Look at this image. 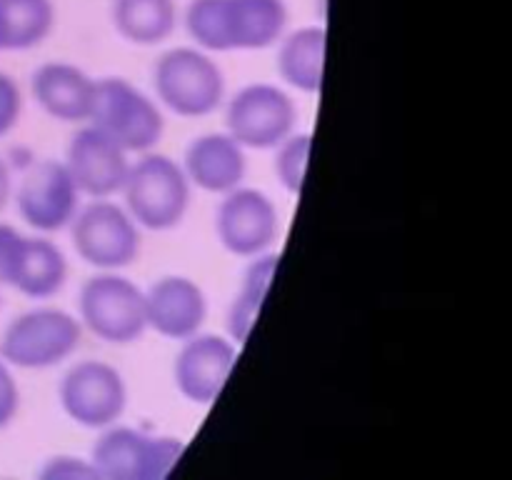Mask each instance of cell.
Instances as JSON below:
<instances>
[{
    "mask_svg": "<svg viewBox=\"0 0 512 480\" xmlns=\"http://www.w3.org/2000/svg\"><path fill=\"white\" fill-rule=\"evenodd\" d=\"M128 155V150L88 123L70 138L63 163L80 193L88 198H113L123 190L130 173Z\"/></svg>",
    "mask_w": 512,
    "mask_h": 480,
    "instance_id": "obj_13",
    "label": "cell"
},
{
    "mask_svg": "<svg viewBox=\"0 0 512 480\" xmlns=\"http://www.w3.org/2000/svg\"><path fill=\"white\" fill-rule=\"evenodd\" d=\"M80 323L110 345H130L148 330L145 290L118 270H100L80 288Z\"/></svg>",
    "mask_w": 512,
    "mask_h": 480,
    "instance_id": "obj_5",
    "label": "cell"
},
{
    "mask_svg": "<svg viewBox=\"0 0 512 480\" xmlns=\"http://www.w3.org/2000/svg\"><path fill=\"white\" fill-rule=\"evenodd\" d=\"M88 123L128 153H150L165 130L158 103L125 78H100L95 83Z\"/></svg>",
    "mask_w": 512,
    "mask_h": 480,
    "instance_id": "obj_6",
    "label": "cell"
},
{
    "mask_svg": "<svg viewBox=\"0 0 512 480\" xmlns=\"http://www.w3.org/2000/svg\"><path fill=\"white\" fill-rule=\"evenodd\" d=\"M0 50H5V33H3V18H0Z\"/></svg>",
    "mask_w": 512,
    "mask_h": 480,
    "instance_id": "obj_30",
    "label": "cell"
},
{
    "mask_svg": "<svg viewBox=\"0 0 512 480\" xmlns=\"http://www.w3.org/2000/svg\"><path fill=\"white\" fill-rule=\"evenodd\" d=\"M65 280H68V258H65L63 250L48 238H28L25 235L10 288L28 295V298L45 300L58 295Z\"/></svg>",
    "mask_w": 512,
    "mask_h": 480,
    "instance_id": "obj_19",
    "label": "cell"
},
{
    "mask_svg": "<svg viewBox=\"0 0 512 480\" xmlns=\"http://www.w3.org/2000/svg\"><path fill=\"white\" fill-rule=\"evenodd\" d=\"M20 410V388L13 365L0 358V430L8 428Z\"/></svg>",
    "mask_w": 512,
    "mask_h": 480,
    "instance_id": "obj_28",
    "label": "cell"
},
{
    "mask_svg": "<svg viewBox=\"0 0 512 480\" xmlns=\"http://www.w3.org/2000/svg\"><path fill=\"white\" fill-rule=\"evenodd\" d=\"M313 138L308 133H293L275 148V175L288 193L300 195L310 165Z\"/></svg>",
    "mask_w": 512,
    "mask_h": 480,
    "instance_id": "obj_24",
    "label": "cell"
},
{
    "mask_svg": "<svg viewBox=\"0 0 512 480\" xmlns=\"http://www.w3.org/2000/svg\"><path fill=\"white\" fill-rule=\"evenodd\" d=\"M60 408L73 423L103 430L123 418L128 408V383L105 360H80L70 365L58 388Z\"/></svg>",
    "mask_w": 512,
    "mask_h": 480,
    "instance_id": "obj_9",
    "label": "cell"
},
{
    "mask_svg": "<svg viewBox=\"0 0 512 480\" xmlns=\"http://www.w3.org/2000/svg\"><path fill=\"white\" fill-rule=\"evenodd\" d=\"M185 30L195 45L208 53H230L228 0H190L185 8Z\"/></svg>",
    "mask_w": 512,
    "mask_h": 480,
    "instance_id": "obj_23",
    "label": "cell"
},
{
    "mask_svg": "<svg viewBox=\"0 0 512 480\" xmlns=\"http://www.w3.org/2000/svg\"><path fill=\"white\" fill-rule=\"evenodd\" d=\"M155 93L180 118H205L225 103L223 68L203 48H170L155 63Z\"/></svg>",
    "mask_w": 512,
    "mask_h": 480,
    "instance_id": "obj_3",
    "label": "cell"
},
{
    "mask_svg": "<svg viewBox=\"0 0 512 480\" xmlns=\"http://www.w3.org/2000/svg\"><path fill=\"white\" fill-rule=\"evenodd\" d=\"M95 83L83 68L65 60L43 63L33 73V98L50 118L60 123H88L95 100Z\"/></svg>",
    "mask_w": 512,
    "mask_h": 480,
    "instance_id": "obj_16",
    "label": "cell"
},
{
    "mask_svg": "<svg viewBox=\"0 0 512 480\" xmlns=\"http://www.w3.org/2000/svg\"><path fill=\"white\" fill-rule=\"evenodd\" d=\"M120 193L140 228L165 233L178 228L188 215L193 183L183 165L173 158L163 153H143V158L130 163Z\"/></svg>",
    "mask_w": 512,
    "mask_h": 480,
    "instance_id": "obj_1",
    "label": "cell"
},
{
    "mask_svg": "<svg viewBox=\"0 0 512 480\" xmlns=\"http://www.w3.org/2000/svg\"><path fill=\"white\" fill-rule=\"evenodd\" d=\"M148 330L183 343L208 320V295L188 275H163L145 290Z\"/></svg>",
    "mask_w": 512,
    "mask_h": 480,
    "instance_id": "obj_14",
    "label": "cell"
},
{
    "mask_svg": "<svg viewBox=\"0 0 512 480\" xmlns=\"http://www.w3.org/2000/svg\"><path fill=\"white\" fill-rule=\"evenodd\" d=\"M5 50H30L50 38L58 20L53 0H0Z\"/></svg>",
    "mask_w": 512,
    "mask_h": 480,
    "instance_id": "obj_22",
    "label": "cell"
},
{
    "mask_svg": "<svg viewBox=\"0 0 512 480\" xmlns=\"http://www.w3.org/2000/svg\"><path fill=\"white\" fill-rule=\"evenodd\" d=\"M113 28L133 45H160L178 28L175 0H115Z\"/></svg>",
    "mask_w": 512,
    "mask_h": 480,
    "instance_id": "obj_20",
    "label": "cell"
},
{
    "mask_svg": "<svg viewBox=\"0 0 512 480\" xmlns=\"http://www.w3.org/2000/svg\"><path fill=\"white\" fill-rule=\"evenodd\" d=\"M275 270H278V255L263 253L250 258L238 293L233 295L228 308V335L235 343H245L253 325L258 323L260 308H263L265 295H268L270 283H273Z\"/></svg>",
    "mask_w": 512,
    "mask_h": 480,
    "instance_id": "obj_21",
    "label": "cell"
},
{
    "mask_svg": "<svg viewBox=\"0 0 512 480\" xmlns=\"http://www.w3.org/2000/svg\"><path fill=\"white\" fill-rule=\"evenodd\" d=\"M285 0H228L233 50H265L280 43L288 30Z\"/></svg>",
    "mask_w": 512,
    "mask_h": 480,
    "instance_id": "obj_18",
    "label": "cell"
},
{
    "mask_svg": "<svg viewBox=\"0 0 512 480\" xmlns=\"http://www.w3.org/2000/svg\"><path fill=\"white\" fill-rule=\"evenodd\" d=\"M10 198H13V175H10L5 158L0 155V210L10 203Z\"/></svg>",
    "mask_w": 512,
    "mask_h": 480,
    "instance_id": "obj_29",
    "label": "cell"
},
{
    "mask_svg": "<svg viewBox=\"0 0 512 480\" xmlns=\"http://www.w3.org/2000/svg\"><path fill=\"white\" fill-rule=\"evenodd\" d=\"M295 125L298 105L280 85H243L225 105V130L248 150H275Z\"/></svg>",
    "mask_w": 512,
    "mask_h": 480,
    "instance_id": "obj_8",
    "label": "cell"
},
{
    "mask_svg": "<svg viewBox=\"0 0 512 480\" xmlns=\"http://www.w3.org/2000/svg\"><path fill=\"white\" fill-rule=\"evenodd\" d=\"M215 233L220 245L238 258L270 253L280 235V213L273 198L258 188L230 190L215 213Z\"/></svg>",
    "mask_w": 512,
    "mask_h": 480,
    "instance_id": "obj_10",
    "label": "cell"
},
{
    "mask_svg": "<svg viewBox=\"0 0 512 480\" xmlns=\"http://www.w3.org/2000/svg\"><path fill=\"white\" fill-rule=\"evenodd\" d=\"M185 443L173 435H150L128 425L100 430L90 463L100 480H163L183 458Z\"/></svg>",
    "mask_w": 512,
    "mask_h": 480,
    "instance_id": "obj_4",
    "label": "cell"
},
{
    "mask_svg": "<svg viewBox=\"0 0 512 480\" xmlns=\"http://www.w3.org/2000/svg\"><path fill=\"white\" fill-rule=\"evenodd\" d=\"M83 340V323L63 308H33L15 315L0 335V358L13 368L48 370L68 360Z\"/></svg>",
    "mask_w": 512,
    "mask_h": 480,
    "instance_id": "obj_2",
    "label": "cell"
},
{
    "mask_svg": "<svg viewBox=\"0 0 512 480\" xmlns=\"http://www.w3.org/2000/svg\"><path fill=\"white\" fill-rule=\"evenodd\" d=\"M80 190L73 175L60 160H40L20 180L15 190L18 213L30 228L40 233H58L70 228L80 210Z\"/></svg>",
    "mask_w": 512,
    "mask_h": 480,
    "instance_id": "obj_11",
    "label": "cell"
},
{
    "mask_svg": "<svg viewBox=\"0 0 512 480\" xmlns=\"http://www.w3.org/2000/svg\"><path fill=\"white\" fill-rule=\"evenodd\" d=\"M248 148L238 143L228 130L198 135L185 148L183 168L190 183L205 193L225 195L240 188L248 173Z\"/></svg>",
    "mask_w": 512,
    "mask_h": 480,
    "instance_id": "obj_15",
    "label": "cell"
},
{
    "mask_svg": "<svg viewBox=\"0 0 512 480\" xmlns=\"http://www.w3.org/2000/svg\"><path fill=\"white\" fill-rule=\"evenodd\" d=\"M75 253L98 270H123L140 255V225L125 205L93 198L70 223Z\"/></svg>",
    "mask_w": 512,
    "mask_h": 480,
    "instance_id": "obj_7",
    "label": "cell"
},
{
    "mask_svg": "<svg viewBox=\"0 0 512 480\" xmlns=\"http://www.w3.org/2000/svg\"><path fill=\"white\" fill-rule=\"evenodd\" d=\"M25 235L18 233L13 225L0 223V285H13L15 268H18L20 250H23Z\"/></svg>",
    "mask_w": 512,
    "mask_h": 480,
    "instance_id": "obj_26",
    "label": "cell"
},
{
    "mask_svg": "<svg viewBox=\"0 0 512 480\" xmlns=\"http://www.w3.org/2000/svg\"><path fill=\"white\" fill-rule=\"evenodd\" d=\"M325 48L328 33L323 25H305L285 33L278 48L280 78L300 93H318L323 88Z\"/></svg>",
    "mask_w": 512,
    "mask_h": 480,
    "instance_id": "obj_17",
    "label": "cell"
},
{
    "mask_svg": "<svg viewBox=\"0 0 512 480\" xmlns=\"http://www.w3.org/2000/svg\"><path fill=\"white\" fill-rule=\"evenodd\" d=\"M43 480H100L98 470L90 463V458H73V455H55L45 460L40 468Z\"/></svg>",
    "mask_w": 512,
    "mask_h": 480,
    "instance_id": "obj_25",
    "label": "cell"
},
{
    "mask_svg": "<svg viewBox=\"0 0 512 480\" xmlns=\"http://www.w3.org/2000/svg\"><path fill=\"white\" fill-rule=\"evenodd\" d=\"M238 360L235 340L230 335L195 333L183 340L173 365L175 388L195 405L213 403L228 383Z\"/></svg>",
    "mask_w": 512,
    "mask_h": 480,
    "instance_id": "obj_12",
    "label": "cell"
},
{
    "mask_svg": "<svg viewBox=\"0 0 512 480\" xmlns=\"http://www.w3.org/2000/svg\"><path fill=\"white\" fill-rule=\"evenodd\" d=\"M20 113H23V95L18 83L0 70V138L18 125Z\"/></svg>",
    "mask_w": 512,
    "mask_h": 480,
    "instance_id": "obj_27",
    "label": "cell"
}]
</instances>
